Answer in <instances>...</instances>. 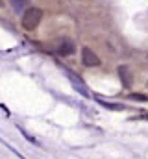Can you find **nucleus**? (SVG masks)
Here are the masks:
<instances>
[{
  "label": "nucleus",
  "mask_w": 148,
  "mask_h": 159,
  "mask_svg": "<svg viewBox=\"0 0 148 159\" xmlns=\"http://www.w3.org/2000/svg\"><path fill=\"white\" fill-rule=\"evenodd\" d=\"M41 19H43V11L39 7H28L24 11V15H22V20H21L22 28L28 30V32L35 30L37 26H39V22H41Z\"/></svg>",
  "instance_id": "obj_1"
},
{
  "label": "nucleus",
  "mask_w": 148,
  "mask_h": 159,
  "mask_svg": "<svg viewBox=\"0 0 148 159\" xmlns=\"http://www.w3.org/2000/svg\"><path fill=\"white\" fill-rule=\"evenodd\" d=\"M81 59H83V65H85V67H98V65H100L98 56H96L91 48H83V50H81Z\"/></svg>",
  "instance_id": "obj_2"
},
{
  "label": "nucleus",
  "mask_w": 148,
  "mask_h": 159,
  "mask_svg": "<svg viewBox=\"0 0 148 159\" xmlns=\"http://www.w3.org/2000/svg\"><path fill=\"white\" fill-rule=\"evenodd\" d=\"M74 50H76V44L69 39L59 41V44H58V54H61V56H71V54H74Z\"/></svg>",
  "instance_id": "obj_3"
},
{
  "label": "nucleus",
  "mask_w": 148,
  "mask_h": 159,
  "mask_svg": "<svg viewBox=\"0 0 148 159\" xmlns=\"http://www.w3.org/2000/svg\"><path fill=\"white\" fill-rule=\"evenodd\" d=\"M11 7L17 11V13H22L26 7H28V0H9Z\"/></svg>",
  "instance_id": "obj_4"
},
{
  "label": "nucleus",
  "mask_w": 148,
  "mask_h": 159,
  "mask_svg": "<svg viewBox=\"0 0 148 159\" xmlns=\"http://www.w3.org/2000/svg\"><path fill=\"white\" fill-rule=\"evenodd\" d=\"M118 76L124 78V85H130V76H128V67H118Z\"/></svg>",
  "instance_id": "obj_5"
},
{
  "label": "nucleus",
  "mask_w": 148,
  "mask_h": 159,
  "mask_svg": "<svg viewBox=\"0 0 148 159\" xmlns=\"http://www.w3.org/2000/svg\"><path fill=\"white\" fill-rule=\"evenodd\" d=\"M2 6H4V0H0V7H2Z\"/></svg>",
  "instance_id": "obj_6"
}]
</instances>
